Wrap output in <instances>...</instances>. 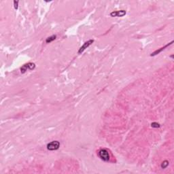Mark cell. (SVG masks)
Returning a JSON list of instances; mask_svg holds the SVG:
<instances>
[{"label": "cell", "instance_id": "obj_1", "mask_svg": "<svg viewBox=\"0 0 174 174\" xmlns=\"http://www.w3.org/2000/svg\"><path fill=\"white\" fill-rule=\"evenodd\" d=\"M98 156L102 161L105 162H108L110 159V156L109 154L108 151L106 149H101L98 152Z\"/></svg>", "mask_w": 174, "mask_h": 174}, {"label": "cell", "instance_id": "obj_2", "mask_svg": "<svg viewBox=\"0 0 174 174\" xmlns=\"http://www.w3.org/2000/svg\"><path fill=\"white\" fill-rule=\"evenodd\" d=\"M35 68V64L33 63H28L25 64L20 68V71L22 74H25L27 70H33Z\"/></svg>", "mask_w": 174, "mask_h": 174}, {"label": "cell", "instance_id": "obj_3", "mask_svg": "<svg viewBox=\"0 0 174 174\" xmlns=\"http://www.w3.org/2000/svg\"><path fill=\"white\" fill-rule=\"evenodd\" d=\"M60 143L58 141H53L47 144V149L48 150H56L59 148Z\"/></svg>", "mask_w": 174, "mask_h": 174}, {"label": "cell", "instance_id": "obj_4", "mask_svg": "<svg viewBox=\"0 0 174 174\" xmlns=\"http://www.w3.org/2000/svg\"><path fill=\"white\" fill-rule=\"evenodd\" d=\"M93 42H94V40H89V41L86 42L80 48V49H79V50H78V54H82V53H83L84 51L87 48L89 47V46H91V44L93 43Z\"/></svg>", "mask_w": 174, "mask_h": 174}, {"label": "cell", "instance_id": "obj_5", "mask_svg": "<svg viewBox=\"0 0 174 174\" xmlns=\"http://www.w3.org/2000/svg\"><path fill=\"white\" fill-rule=\"evenodd\" d=\"M127 14L125 10H120V11H114L110 13V16L112 17H122Z\"/></svg>", "mask_w": 174, "mask_h": 174}, {"label": "cell", "instance_id": "obj_6", "mask_svg": "<svg viewBox=\"0 0 174 174\" xmlns=\"http://www.w3.org/2000/svg\"><path fill=\"white\" fill-rule=\"evenodd\" d=\"M173 41H171V42L170 43L167 44V45H165V46H164V47H162V48H160V49H158V50H157L154 51V53H152V54H150V56H155V55H156V54H159L160 53H161L162 51H163V50H165V49L166 48H167V46H169V45H171V44H173Z\"/></svg>", "mask_w": 174, "mask_h": 174}, {"label": "cell", "instance_id": "obj_7", "mask_svg": "<svg viewBox=\"0 0 174 174\" xmlns=\"http://www.w3.org/2000/svg\"><path fill=\"white\" fill-rule=\"evenodd\" d=\"M56 35H52V36L49 37V38H48L46 40V42L47 44L48 43H50V42H52L53 41H54L55 39H56Z\"/></svg>", "mask_w": 174, "mask_h": 174}, {"label": "cell", "instance_id": "obj_8", "mask_svg": "<svg viewBox=\"0 0 174 174\" xmlns=\"http://www.w3.org/2000/svg\"><path fill=\"white\" fill-rule=\"evenodd\" d=\"M169 165V161H163L161 164V168L162 169H165Z\"/></svg>", "mask_w": 174, "mask_h": 174}, {"label": "cell", "instance_id": "obj_9", "mask_svg": "<svg viewBox=\"0 0 174 174\" xmlns=\"http://www.w3.org/2000/svg\"><path fill=\"white\" fill-rule=\"evenodd\" d=\"M151 126L152 127H154V128H158V127H160V125L158 123H157V122H152L151 124Z\"/></svg>", "mask_w": 174, "mask_h": 174}, {"label": "cell", "instance_id": "obj_10", "mask_svg": "<svg viewBox=\"0 0 174 174\" xmlns=\"http://www.w3.org/2000/svg\"><path fill=\"white\" fill-rule=\"evenodd\" d=\"M14 5H15V8L16 10L18 9V2L17 1V2H16V1H15L14 2Z\"/></svg>", "mask_w": 174, "mask_h": 174}]
</instances>
